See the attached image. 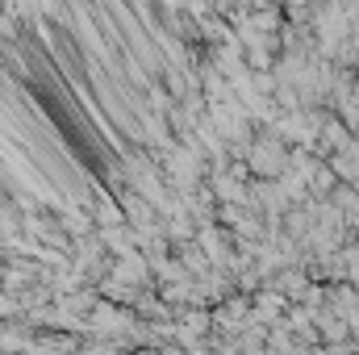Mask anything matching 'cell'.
Here are the masks:
<instances>
[{
	"instance_id": "obj_5",
	"label": "cell",
	"mask_w": 359,
	"mask_h": 355,
	"mask_svg": "<svg viewBox=\"0 0 359 355\" xmlns=\"http://www.w3.org/2000/svg\"><path fill=\"white\" fill-rule=\"evenodd\" d=\"M126 4H130L138 17H151V4H155V0H126Z\"/></svg>"
},
{
	"instance_id": "obj_1",
	"label": "cell",
	"mask_w": 359,
	"mask_h": 355,
	"mask_svg": "<svg viewBox=\"0 0 359 355\" xmlns=\"http://www.w3.org/2000/svg\"><path fill=\"white\" fill-rule=\"evenodd\" d=\"M92 217H96V230L121 226V222H126V205H121V196H113L109 188H96V196H92Z\"/></svg>"
},
{
	"instance_id": "obj_4",
	"label": "cell",
	"mask_w": 359,
	"mask_h": 355,
	"mask_svg": "<svg viewBox=\"0 0 359 355\" xmlns=\"http://www.w3.org/2000/svg\"><path fill=\"white\" fill-rule=\"evenodd\" d=\"M147 100H151V109H155V113H172V109H176V92L163 88L159 80H151V84H147Z\"/></svg>"
},
{
	"instance_id": "obj_2",
	"label": "cell",
	"mask_w": 359,
	"mask_h": 355,
	"mask_svg": "<svg viewBox=\"0 0 359 355\" xmlns=\"http://www.w3.org/2000/svg\"><path fill=\"white\" fill-rule=\"evenodd\" d=\"M196 243L205 247V255L213 260V267H234V260H230V243H226V234H222L213 222L196 230Z\"/></svg>"
},
{
	"instance_id": "obj_3",
	"label": "cell",
	"mask_w": 359,
	"mask_h": 355,
	"mask_svg": "<svg viewBox=\"0 0 359 355\" xmlns=\"http://www.w3.org/2000/svg\"><path fill=\"white\" fill-rule=\"evenodd\" d=\"M247 163H251L255 172H280L284 159H280V147H276V142H259V147L247 155Z\"/></svg>"
}]
</instances>
